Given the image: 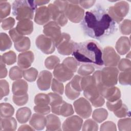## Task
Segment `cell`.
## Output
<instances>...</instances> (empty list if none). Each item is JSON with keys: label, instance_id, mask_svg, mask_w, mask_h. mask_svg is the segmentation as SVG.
Instances as JSON below:
<instances>
[{"label": "cell", "instance_id": "27", "mask_svg": "<svg viewBox=\"0 0 131 131\" xmlns=\"http://www.w3.org/2000/svg\"><path fill=\"white\" fill-rule=\"evenodd\" d=\"M31 46V41L29 37L23 36L19 40L14 42V47L18 52H26Z\"/></svg>", "mask_w": 131, "mask_h": 131}, {"label": "cell", "instance_id": "54", "mask_svg": "<svg viewBox=\"0 0 131 131\" xmlns=\"http://www.w3.org/2000/svg\"><path fill=\"white\" fill-rule=\"evenodd\" d=\"M101 131L102 130H112V131H116L117 130L116 124L112 121H106L104 122L100 126Z\"/></svg>", "mask_w": 131, "mask_h": 131}, {"label": "cell", "instance_id": "59", "mask_svg": "<svg viewBox=\"0 0 131 131\" xmlns=\"http://www.w3.org/2000/svg\"><path fill=\"white\" fill-rule=\"evenodd\" d=\"M50 2V1H34L35 4L36 5V6H42L46 4H48Z\"/></svg>", "mask_w": 131, "mask_h": 131}, {"label": "cell", "instance_id": "35", "mask_svg": "<svg viewBox=\"0 0 131 131\" xmlns=\"http://www.w3.org/2000/svg\"><path fill=\"white\" fill-rule=\"evenodd\" d=\"M62 63L73 73L76 72L79 64L78 62L73 57H67L63 60Z\"/></svg>", "mask_w": 131, "mask_h": 131}, {"label": "cell", "instance_id": "36", "mask_svg": "<svg viewBox=\"0 0 131 131\" xmlns=\"http://www.w3.org/2000/svg\"><path fill=\"white\" fill-rule=\"evenodd\" d=\"M38 76V71L34 68H31L23 71V77L29 82L34 81Z\"/></svg>", "mask_w": 131, "mask_h": 131}, {"label": "cell", "instance_id": "56", "mask_svg": "<svg viewBox=\"0 0 131 131\" xmlns=\"http://www.w3.org/2000/svg\"><path fill=\"white\" fill-rule=\"evenodd\" d=\"M95 1H79L80 6L84 9L91 8L95 4Z\"/></svg>", "mask_w": 131, "mask_h": 131}, {"label": "cell", "instance_id": "12", "mask_svg": "<svg viewBox=\"0 0 131 131\" xmlns=\"http://www.w3.org/2000/svg\"><path fill=\"white\" fill-rule=\"evenodd\" d=\"M35 44L36 47L46 54H52L55 50V46L53 41L43 34L39 35L37 37Z\"/></svg>", "mask_w": 131, "mask_h": 131}, {"label": "cell", "instance_id": "53", "mask_svg": "<svg viewBox=\"0 0 131 131\" xmlns=\"http://www.w3.org/2000/svg\"><path fill=\"white\" fill-rule=\"evenodd\" d=\"M34 110L36 113L42 115L49 114L51 111V108L49 105L38 106L36 105L34 107Z\"/></svg>", "mask_w": 131, "mask_h": 131}, {"label": "cell", "instance_id": "20", "mask_svg": "<svg viewBox=\"0 0 131 131\" xmlns=\"http://www.w3.org/2000/svg\"><path fill=\"white\" fill-rule=\"evenodd\" d=\"M46 117L37 113L33 114L29 122L30 125L37 130H42L46 125Z\"/></svg>", "mask_w": 131, "mask_h": 131}, {"label": "cell", "instance_id": "48", "mask_svg": "<svg viewBox=\"0 0 131 131\" xmlns=\"http://www.w3.org/2000/svg\"><path fill=\"white\" fill-rule=\"evenodd\" d=\"M118 67L120 71L123 72L131 70V62L127 58L121 59L118 63Z\"/></svg>", "mask_w": 131, "mask_h": 131}, {"label": "cell", "instance_id": "43", "mask_svg": "<svg viewBox=\"0 0 131 131\" xmlns=\"http://www.w3.org/2000/svg\"><path fill=\"white\" fill-rule=\"evenodd\" d=\"M65 94L66 96L70 100H74L77 98L80 94V92H77L74 90L70 85V83H68L65 88Z\"/></svg>", "mask_w": 131, "mask_h": 131}, {"label": "cell", "instance_id": "29", "mask_svg": "<svg viewBox=\"0 0 131 131\" xmlns=\"http://www.w3.org/2000/svg\"><path fill=\"white\" fill-rule=\"evenodd\" d=\"M108 116L107 111L103 108H100L94 111L92 114L93 119L98 123H101Z\"/></svg>", "mask_w": 131, "mask_h": 131}, {"label": "cell", "instance_id": "37", "mask_svg": "<svg viewBox=\"0 0 131 131\" xmlns=\"http://www.w3.org/2000/svg\"><path fill=\"white\" fill-rule=\"evenodd\" d=\"M60 63L59 58L55 56L52 55L48 57L44 62L45 67L49 70H53Z\"/></svg>", "mask_w": 131, "mask_h": 131}, {"label": "cell", "instance_id": "14", "mask_svg": "<svg viewBox=\"0 0 131 131\" xmlns=\"http://www.w3.org/2000/svg\"><path fill=\"white\" fill-rule=\"evenodd\" d=\"M83 119L81 117L76 115L72 116L66 119L62 125L63 130L78 131L81 128Z\"/></svg>", "mask_w": 131, "mask_h": 131}, {"label": "cell", "instance_id": "51", "mask_svg": "<svg viewBox=\"0 0 131 131\" xmlns=\"http://www.w3.org/2000/svg\"><path fill=\"white\" fill-rule=\"evenodd\" d=\"M123 103L122 100L119 99L115 101H108L106 102V105L108 110L111 112H115L118 110L122 105Z\"/></svg>", "mask_w": 131, "mask_h": 131}, {"label": "cell", "instance_id": "24", "mask_svg": "<svg viewBox=\"0 0 131 131\" xmlns=\"http://www.w3.org/2000/svg\"><path fill=\"white\" fill-rule=\"evenodd\" d=\"M46 130L49 131L61 130L60 120L57 116L49 114L46 116Z\"/></svg>", "mask_w": 131, "mask_h": 131}, {"label": "cell", "instance_id": "39", "mask_svg": "<svg viewBox=\"0 0 131 131\" xmlns=\"http://www.w3.org/2000/svg\"><path fill=\"white\" fill-rule=\"evenodd\" d=\"M95 71V67L90 64H83L78 70V74L82 76H86L93 73Z\"/></svg>", "mask_w": 131, "mask_h": 131}, {"label": "cell", "instance_id": "22", "mask_svg": "<svg viewBox=\"0 0 131 131\" xmlns=\"http://www.w3.org/2000/svg\"><path fill=\"white\" fill-rule=\"evenodd\" d=\"M53 114L57 115H61L63 117H68L74 113L72 105L64 101L57 107L51 110Z\"/></svg>", "mask_w": 131, "mask_h": 131}, {"label": "cell", "instance_id": "16", "mask_svg": "<svg viewBox=\"0 0 131 131\" xmlns=\"http://www.w3.org/2000/svg\"><path fill=\"white\" fill-rule=\"evenodd\" d=\"M52 80V74L47 70L40 72L36 82L39 89L41 91H47L50 88Z\"/></svg>", "mask_w": 131, "mask_h": 131}, {"label": "cell", "instance_id": "49", "mask_svg": "<svg viewBox=\"0 0 131 131\" xmlns=\"http://www.w3.org/2000/svg\"><path fill=\"white\" fill-rule=\"evenodd\" d=\"M0 88H1V93H0V99L2 98L9 95V85L8 82L5 79L1 80L0 81Z\"/></svg>", "mask_w": 131, "mask_h": 131}, {"label": "cell", "instance_id": "44", "mask_svg": "<svg viewBox=\"0 0 131 131\" xmlns=\"http://www.w3.org/2000/svg\"><path fill=\"white\" fill-rule=\"evenodd\" d=\"M98 130V125L95 120L89 119L84 121L82 130L83 131H96Z\"/></svg>", "mask_w": 131, "mask_h": 131}, {"label": "cell", "instance_id": "40", "mask_svg": "<svg viewBox=\"0 0 131 131\" xmlns=\"http://www.w3.org/2000/svg\"><path fill=\"white\" fill-rule=\"evenodd\" d=\"M131 70L121 72L119 75V82L122 85H130L131 82Z\"/></svg>", "mask_w": 131, "mask_h": 131}, {"label": "cell", "instance_id": "11", "mask_svg": "<svg viewBox=\"0 0 131 131\" xmlns=\"http://www.w3.org/2000/svg\"><path fill=\"white\" fill-rule=\"evenodd\" d=\"M43 33L45 35L50 38L55 46L59 41L61 36L60 26L55 21H51L43 26Z\"/></svg>", "mask_w": 131, "mask_h": 131}, {"label": "cell", "instance_id": "57", "mask_svg": "<svg viewBox=\"0 0 131 131\" xmlns=\"http://www.w3.org/2000/svg\"><path fill=\"white\" fill-rule=\"evenodd\" d=\"M0 66V78L1 79L5 78L7 75V70L5 66V63L1 59Z\"/></svg>", "mask_w": 131, "mask_h": 131}, {"label": "cell", "instance_id": "33", "mask_svg": "<svg viewBox=\"0 0 131 131\" xmlns=\"http://www.w3.org/2000/svg\"><path fill=\"white\" fill-rule=\"evenodd\" d=\"M11 5L6 1H0V17L1 21L10 14Z\"/></svg>", "mask_w": 131, "mask_h": 131}, {"label": "cell", "instance_id": "50", "mask_svg": "<svg viewBox=\"0 0 131 131\" xmlns=\"http://www.w3.org/2000/svg\"><path fill=\"white\" fill-rule=\"evenodd\" d=\"M15 23V21L14 18L12 17H9L1 21V26L4 30H8L11 29H12Z\"/></svg>", "mask_w": 131, "mask_h": 131}, {"label": "cell", "instance_id": "52", "mask_svg": "<svg viewBox=\"0 0 131 131\" xmlns=\"http://www.w3.org/2000/svg\"><path fill=\"white\" fill-rule=\"evenodd\" d=\"M113 113L118 118H123L128 116V115H129V112L128 111L127 106L123 103L118 110Z\"/></svg>", "mask_w": 131, "mask_h": 131}, {"label": "cell", "instance_id": "60", "mask_svg": "<svg viewBox=\"0 0 131 131\" xmlns=\"http://www.w3.org/2000/svg\"><path fill=\"white\" fill-rule=\"evenodd\" d=\"M130 51H129V53H128V54L126 55V58H130Z\"/></svg>", "mask_w": 131, "mask_h": 131}, {"label": "cell", "instance_id": "25", "mask_svg": "<svg viewBox=\"0 0 131 131\" xmlns=\"http://www.w3.org/2000/svg\"><path fill=\"white\" fill-rule=\"evenodd\" d=\"M17 122L13 117H1L0 130L13 131L16 130Z\"/></svg>", "mask_w": 131, "mask_h": 131}, {"label": "cell", "instance_id": "21", "mask_svg": "<svg viewBox=\"0 0 131 131\" xmlns=\"http://www.w3.org/2000/svg\"><path fill=\"white\" fill-rule=\"evenodd\" d=\"M115 48L117 52L120 55H125L130 49V41L127 36L120 37L116 42Z\"/></svg>", "mask_w": 131, "mask_h": 131}, {"label": "cell", "instance_id": "9", "mask_svg": "<svg viewBox=\"0 0 131 131\" xmlns=\"http://www.w3.org/2000/svg\"><path fill=\"white\" fill-rule=\"evenodd\" d=\"M73 105L76 114L80 117L87 119L90 117L92 112V107L88 99L80 97L74 102Z\"/></svg>", "mask_w": 131, "mask_h": 131}, {"label": "cell", "instance_id": "30", "mask_svg": "<svg viewBox=\"0 0 131 131\" xmlns=\"http://www.w3.org/2000/svg\"><path fill=\"white\" fill-rule=\"evenodd\" d=\"M12 41L8 35L3 32L0 34V50L5 51L11 47Z\"/></svg>", "mask_w": 131, "mask_h": 131}, {"label": "cell", "instance_id": "19", "mask_svg": "<svg viewBox=\"0 0 131 131\" xmlns=\"http://www.w3.org/2000/svg\"><path fill=\"white\" fill-rule=\"evenodd\" d=\"M17 31L22 35H28L33 31V23L29 19L19 20L15 27Z\"/></svg>", "mask_w": 131, "mask_h": 131}, {"label": "cell", "instance_id": "38", "mask_svg": "<svg viewBox=\"0 0 131 131\" xmlns=\"http://www.w3.org/2000/svg\"><path fill=\"white\" fill-rule=\"evenodd\" d=\"M9 76L12 80L20 79L23 76V71L20 67L14 66L10 69L9 73Z\"/></svg>", "mask_w": 131, "mask_h": 131}, {"label": "cell", "instance_id": "6", "mask_svg": "<svg viewBox=\"0 0 131 131\" xmlns=\"http://www.w3.org/2000/svg\"><path fill=\"white\" fill-rule=\"evenodd\" d=\"M119 70L115 67H105L101 71V81L106 86H113L117 84Z\"/></svg>", "mask_w": 131, "mask_h": 131}, {"label": "cell", "instance_id": "26", "mask_svg": "<svg viewBox=\"0 0 131 131\" xmlns=\"http://www.w3.org/2000/svg\"><path fill=\"white\" fill-rule=\"evenodd\" d=\"M31 116V111L27 107L19 108L16 112V118L20 123H25L28 121Z\"/></svg>", "mask_w": 131, "mask_h": 131}, {"label": "cell", "instance_id": "47", "mask_svg": "<svg viewBox=\"0 0 131 131\" xmlns=\"http://www.w3.org/2000/svg\"><path fill=\"white\" fill-rule=\"evenodd\" d=\"M28 99L29 96L28 94L19 96L13 95L12 97L13 102L18 106H23L26 104L28 101Z\"/></svg>", "mask_w": 131, "mask_h": 131}, {"label": "cell", "instance_id": "2", "mask_svg": "<svg viewBox=\"0 0 131 131\" xmlns=\"http://www.w3.org/2000/svg\"><path fill=\"white\" fill-rule=\"evenodd\" d=\"M72 54L79 64H90L96 68L104 65L101 48L94 40H88L78 43L74 42Z\"/></svg>", "mask_w": 131, "mask_h": 131}, {"label": "cell", "instance_id": "17", "mask_svg": "<svg viewBox=\"0 0 131 131\" xmlns=\"http://www.w3.org/2000/svg\"><path fill=\"white\" fill-rule=\"evenodd\" d=\"M51 19L48 7L41 6L36 9L34 19L35 23L39 25H45Z\"/></svg>", "mask_w": 131, "mask_h": 131}, {"label": "cell", "instance_id": "18", "mask_svg": "<svg viewBox=\"0 0 131 131\" xmlns=\"http://www.w3.org/2000/svg\"><path fill=\"white\" fill-rule=\"evenodd\" d=\"M34 60V55L31 51H26L18 54L17 57V65L22 69L29 68Z\"/></svg>", "mask_w": 131, "mask_h": 131}, {"label": "cell", "instance_id": "46", "mask_svg": "<svg viewBox=\"0 0 131 131\" xmlns=\"http://www.w3.org/2000/svg\"><path fill=\"white\" fill-rule=\"evenodd\" d=\"M81 76L78 75H75L74 77L72 78L71 81L69 82L71 86L74 90L79 92H81L82 91L81 86Z\"/></svg>", "mask_w": 131, "mask_h": 131}, {"label": "cell", "instance_id": "34", "mask_svg": "<svg viewBox=\"0 0 131 131\" xmlns=\"http://www.w3.org/2000/svg\"><path fill=\"white\" fill-rule=\"evenodd\" d=\"M1 59L7 65H12L16 61V55L13 51H9L1 56Z\"/></svg>", "mask_w": 131, "mask_h": 131}, {"label": "cell", "instance_id": "7", "mask_svg": "<svg viewBox=\"0 0 131 131\" xmlns=\"http://www.w3.org/2000/svg\"><path fill=\"white\" fill-rule=\"evenodd\" d=\"M64 12L67 18L74 23L81 22L84 16V10L82 7L69 2L66 7Z\"/></svg>", "mask_w": 131, "mask_h": 131}, {"label": "cell", "instance_id": "3", "mask_svg": "<svg viewBox=\"0 0 131 131\" xmlns=\"http://www.w3.org/2000/svg\"><path fill=\"white\" fill-rule=\"evenodd\" d=\"M81 86L84 97L95 107H100L105 103L104 98L100 95L93 76L81 77Z\"/></svg>", "mask_w": 131, "mask_h": 131}, {"label": "cell", "instance_id": "10", "mask_svg": "<svg viewBox=\"0 0 131 131\" xmlns=\"http://www.w3.org/2000/svg\"><path fill=\"white\" fill-rule=\"evenodd\" d=\"M48 8L50 12L51 18L57 23L60 27L65 26L68 21L66 14L65 10L59 8L54 3L48 5Z\"/></svg>", "mask_w": 131, "mask_h": 131}, {"label": "cell", "instance_id": "28", "mask_svg": "<svg viewBox=\"0 0 131 131\" xmlns=\"http://www.w3.org/2000/svg\"><path fill=\"white\" fill-rule=\"evenodd\" d=\"M1 117H10L14 113L13 106L8 103H1L0 104Z\"/></svg>", "mask_w": 131, "mask_h": 131}, {"label": "cell", "instance_id": "55", "mask_svg": "<svg viewBox=\"0 0 131 131\" xmlns=\"http://www.w3.org/2000/svg\"><path fill=\"white\" fill-rule=\"evenodd\" d=\"M9 34L11 37V39L14 42V43L19 40L23 36V35H21L17 31L16 28H12V29H11L9 31Z\"/></svg>", "mask_w": 131, "mask_h": 131}, {"label": "cell", "instance_id": "13", "mask_svg": "<svg viewBox=\"0 0 131 131\" xmlns=\"http://www.w3.org/2000/svg\"><path fill=\"white\" fill-rule=\"evenodd\" d=\"M120 57L115 49L110 46L104 48L102 53L103 64L106 67H116L120 61Z\"/></svg>", "mask_w": 131, "mask_h": 131}, {"label": "cell", "instance_id": "32", "mask_svg": "<svg viewBox=\"0 0 131 131\" xmlns=\"http://www.w3.org/2000/svg\"><path fill=\"white\" fill-rule=\"evenodd\" d=\"M50 97L48 94L39 93L34 98V103L38 106H47L50 104Z\"/></svg>", "mask_w": 131, "mask_h": 131}, {"label": "cell", "instance_id": "31", "mask_svg": "<svg viewBox=\"0 0 131 131\" xmlns=\"http://www.w3.org/2000/svg\"><path fill=\"white\" fill-rule=\"evenodd\" d=\"M50 97V105L51 110L54 109L59 106L63 101L60 95L56 93H50L48 94Z\"/></svg>", "mask_w": 131, "mask_h": 131}, {"label": "cell", "instance_id": "45", "mask_svg": "<svg viewBox=\"0 0 131 131\" xmlns=\"http://www.w3.org/2000/svg\"><path fill=\"white\" fill-rule=\"evenodd\" d=\"M121 33L124 35H129L131 33V21L129 19H125L120 25Z\"/></svg>", "mask_w": 131, "mask_h": 131}, {"label": "cell", "instance_id": "23", "mask_svg": "<svg viewBox=\"0 0 131 131\" xmlns=\"http://www.w3.org/2000/svg\"><path fill=\"white\" fill-rule=\"evenodd\" d=\"M28 85L27 82L23 79H18L12 83V91L14 95L19 96L27 94Z\"/></svg>", "mask_w": 131, "mask_h": 131}, {"label": "cell", "instance_id": "5", "mask_svg": "<svg viewBox=\"0 0 131 131\" xmlns=\"http://www.w3.org/2000/svg\"><path fill=\"white\" fill-rule=\"evenodd\" d=\"M129 9L128 3L126 1H122L118 2L114 6L110 7L107 10V13L116 23L119 24L127 14Z\"/></svg>", "mask_w": 131, "mask_h": 131}, {"label": "cell", "instance_id": "8", "mask_svg": "<svg viewBox=\"0 0 131 131\" xmlns=\"http://www.w3.org/2000/svg\"><path fill=\"white\" fill-rule=\"evenodd\" d=\"M74 42L71 39L70 35L67 33H62L61 38L55 45L57 51L60 54L69 55L73 52Z\"/></svg>", "mask_w": 131, "mask_h": 131}, {"label": "cell", "instance_id": "1", "mask_svg": "<svg viewBox=\"0 0 131 131\" xmlns=\"http://www.w3.org/2000/svg\"><path fill=\"white\" fill-rule=\"evenodd\" d=\"M81 26L85 34L97 40L113 34L117 30L116 23L99 5L85 12Z\"/></svg>", "mask_w": 131, "mask_h": 131}, {"label": "cell", "instance_id": "41", "mask_svg": "<svg viewBox=\"0 0 131 131\" xmlns=\"http://www.w3.org/2000/svg\"><path fill=\"white\" fill-rule=\"evenodd\" d=\"M118 127L120 131H130L131 130V119L130 118L121 119L118 121Z\"/></svg>", "mask_w": 131, "mask_h": 131}, {"label": "cell", "instance_id": "42", "mask_svg": "<svg viewBox=\"0 0 131 131\" xmlns=\"http://www.w3.org/2000/svg\"><path fill=\"white\" fill-rule=\"evenodd\" d=\"M51 88L52 90L59 95H62L64 92V86L63 83L56 79V78H53L52 80L51 83Z\"/></svg>", "mask_w": 131, "mask_h": 131}, {"label": "cell", "instance_id": "4", "mask_svg": "<svg viewBox=\"0 0 131 131\" xmlns=\"http://www.w3.org/2000/svg\"><path fill=\"white\" fill-rule=\"evenodd\" d=\"M37 6L34 1L16 0L12 4V13L18 20L33 19Z\"/></svg>", "mask_w": 131, "mask_h": 131}, {"label": "cell", "instance_id": "58", "mask_svg": "<svg viewBox=\"0 0 131 131\" xmlns=\"http://www.w3.org/2000/svg\"><path fill=\"white\" fill-rule=\"evenodd\" d=\"M35 129L32 127L30 126L29 125L25 124L23 125H21L19 127V128L18 129V130H34Z\"/></svg>", "mask_w": 131, "mask_h": 131}, {"label": "cell", "instance_id": "15", "mask_svg": "<svg viewBox=\"0 0 131 131\" xmlns=\"http://www.w3.org/2000/svg\"><path fill=\"white\" fill-rule=\"evenodd\" d=\"M53 75L58 80L61 82H66L73 78L74 73L62 63H59L54 69Z\"/></svg>", "mask_w": 131, "mask_h": 131}]
</instances>
